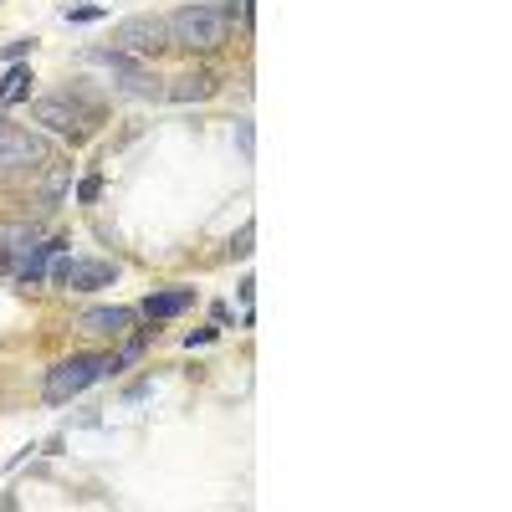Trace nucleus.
Segmentation results:
<instances>
[{
  "mask_svg": "<svg viewBox=\"0 0 512 512\" xmlns=\"http://www.w3.org/2000/svg\"><path fill=\"white\" fill-rule=\"evenodd\" d=\"M236 16H241V0H221V6H180L164 16V31H169V47L185 52V57H216L231 47V31H236Z\"/></svg>",
  "mask_w": 512,
  "mask_h": 512,
  "instance_id": "nucleus-1",
  "label": "nucleus"
},
{
  "mask_svg": "<svg viewBox=\"0 0 512 512\" xmlns=\"http://www.w3.org/2000/svg\"><path fill=\"white\" fill-rule=\"evenodd\" d=\"M98 379H113V354L93 349V354H72V359H57L41 379V400L47 405H67L77 395H88Z\"/></svg>",
  "mask_w": 512,
  "mask_h": 512,
  "instance_id": "nucleus-2",
  "label": "nucleus"
},
{
  "mask_svg": "<svg viewBox=\"0 0 512 512\" xmlns=\"http://www.w3.org/2000/svg\"><path fill=\"white\" fill-rule=\"evenodd\" d=\"M47 277H52L57 292H103V287H113L123 277V267L118 262H98V256H67V251H57Z\"/></svg>",
  "mask_w": 512,
  "mask_h": 512,
  "instance_id": "nucleus-3",
  "label": "nucleus"
},
{
  "mask_svg": "<svg viewBox=\"0 0 512 512\" xmlns=\"http://www.w3.org/2000/svg\"><path fill=\"white\" fill-rule=\"evenodd\" d=\"M93 108H82V103H72V93H52V98H36L31 103V123H41V128H52V134H62V139H72V144H82L93 134Z\"/></svg>",
  "mask_w": 512,
  "mask_h": 512,
  "instance_id": "nucleus-4",
  "label": "nucleus"
},
{
  "mask_svg": "<svg viewBox=\"0 0 512 512\" xmlns=\"http://www.w3.org/2000/svg\"><path fill=\"white\" fill-rule=\"evenodd\" d=\"M113 47L118 52H128V57H144V62H154L159 52H169V31H164V16H128V21H118L113 26Z\"/></svg>",
  "mask_w": 512,
  "mask_h": 512,
  "instance_id": "nucleus-5",
  "label": "nucleus"
},
{
  "mask_svg": "<svg viewBox=\"0 0 512 512\" xmlns=\"http://www.w3.org/2000/svg\"><path fill=\"white\" fill-rule=\"evenodd\" d=\"M72 328H77L82 338H98V344H118L123 333L139 328V308H123V303H113V308H88V313L72 318Z\"/></svg>",
  "mask_w": 512,
  "mask_h": 512,
  "instance_id": "nucleus-6",
  "label": "nucleus"
},
{
  "mask_svg": "<svg viewBox=\"0 0 512 512\" xmlns=\"http://www.w3.org/2000/svg\"><path fill=\"white\" fill-rule=\"evenodd\" d=\"M41 164H52V144L41 139V134H31V128H6L0 134V169H41Z\"/></svg>",
  "mask_w": 512,
  "mask_h": 512,
  "instance_id": "nucleus-7",
  "label": "nucleus"
},
{
  "mask_svg": "<svg viewBox=\"0 0 512 512\" xmlns=\"http://www.w3.org/2000/svg\"><path fill=\"white\" fill-rule=\"evenodd\" d=\"M67 246H72L67 236H36L31 246H21V251L11 256V267H6V272H11V277H16L21 287H36L41 277H47L52 256H57V251H67Z\"/></svg>",
  "mask_w": 512,
  "mask_h": 512,
  "instance_id": "nucleus-8",
  "label": "nucleus"
},
{
  "mask_svg": "<svg viewBox=\"0 0 512 512\" xmlns=\"http://www.w3.org/2000/svg\"><path fill=\"white\" fill-rule=\"evenodd\" d=\"M221 93V72L210 67H190L180 77H164V103H205Z\"/></svg>",
  "mask_w": 512,
  "mask_h": 512,
  "instance_id": "nucleus-9",
  "label": "nucleus"
},
{
  "mask_svg": "<svg viewBox=\"0 0 512 512\" xmlns=\"http://www.w3.org/2000/svg\"><path fill=\"white\" fill-rule=\"evenodd\" d=\"M195 308V287H164V292H149L144 303H139V318L149 323H169V318H180Z\"/></svg>",
  "mask_w": 512,
  "mask_h": 512,
  "instance_id": "nucleus-10",
  "label": "nucleus"
},
{
  "mask_svg": "<svg viewBox=\"0 0 512 512\" xmlns=\"http://www.w3.org/2000/svg\"><path fill=\"white\" fill-rule=\"evenodd\" d=\"M31 62H11L6 67V77H0V113H6V108H16V103H26L31 98Z\"/></svg>",
  "mask_w": 512,
  "mask_h": 512,
  "instance_id": "nucleus-11",
  "label": "nucleus"
},
{
  "mask_svg": "<svg viewBox=\"0 0 512 512\" xmlns=\"http://www.w3.org/2000/svg\"><path fill=\"white\" fill-rule=\"evenodd\" d=\"M149 338H154V328H144V333H123V338H118L123 349L113 354V374H123V369H134V364H139V359L149 354Z\"/></svg>",
  "mask_w": 512,
  "mask_h": 512,
  "instance_id": "nucleus-12",
  "label": "nucleus"
},
{
  "mask_svg": "<svg viewBox=\"0 0 512 512\" xmlns=\"http://www.w3.org/2000/svg\"><path fill=\"white\" fill-rule=\"evenodd\" d=\"M31 52H36V36H16V41H6V47H0V62L11 67V62H26Z\"/></svg>",
  "mask_w": 512,
  "mask_h": 512,
  "instance_id": "nucleus-13",
  "label": "nucleus"
},
{
  "mask_svg": "<svg viewBox=\"0 0 512 512\" xmlns=\"http://www.w3.org/2000/svg\"><path fill=\"white\" fill-rule=\"evenodd\" d=\"M251 241H256V221H246V226L231 236V256H251V251H256Z\"/></svg>",
  "mask_w": 512,
  "mask_h": 512,
  "instance_id": "nucleus-14",
  "label": "nucleus"
},
{
  "mask_svg": "<svg viewBox=\"0 0 512 512\" xmlns=\"http://www.w3.org/2000/svg\"><path fill=\"white\" fill-rule=\"evenodd\" d=\"M98 195H103V175H88V180L77 185V205H93Z\"/></svg>",
  "mask_w": 512,
  "mask_h": 512,
  "instance_id": "nucleus-15",
  "label": "nucleus"
},
{
  "mask_svg": "<svg viewBox=\"0 0 512 512\" xmlns=\"http://www.w3.org/2000/svg\"><path fill=\"white\" fill-rule=\"evenodd\" d=\"M72 26H93V21H103V6H77V11H62Z\"/></svg>",
  "mask_w": 512,
  "mask_h": 512,
  "instance_id": "nucleus-16",
  "label": "nucleus"
},
{
  "mask_svg": "<svg viewBox=\"0 0 512 512\" xmlns=\"http://www.w3.org/2000/svg\"><path fill=\"white\" fill-rule=\"evenodd\" d=\"M236 144H241V154H246V159L256 154V128H251V118H241V123H236Z\"/></svg>",
  "mask_w": 512,
  "mask_h": 512,
  "instance_id": "nucleus-17",
  "label": "nucleus"
},
{
  "mask_svg": "<svg viewBox=\"0 0 512 512\" xmlns=\"http://www.w3.org/2000/svg\"><path fill=\"white\" fill-rule=\"evenodd\" d=\"M210 338H216V328H195V333H185V349H205Z\"/></svg>",
  "mask_w": 512,
  "mask_h": 512,
  "instance_id": "nucleus-18",
  "label": "nucleus"
},
{
  "mask_svg": "<svg viewBox=\"0 0 512 512\" xmlns=\"http://www.w3.org/2000/svg\"><path fill=\"white\" fill-rule=\"evenodd\" d=\"M6 128H11V118H6V113H0V134H6Z\"/></svg>",
  "mask_w": 512,
  "mask_h": 512,
  "instance_id": "nucleus-19",
  "label": "nucleus"
}]
</instances>
